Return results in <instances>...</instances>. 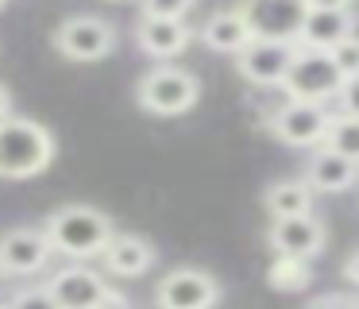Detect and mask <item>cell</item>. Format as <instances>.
Listing matches in <instances>:
<instances>
[{
  "instance_id": "cell-1",
  "label": "cell",
  "mask_w": 359,
  "mask_h": 309,
  "mask_svg": "<svg viewBox=\"0 0 359 309\" xmlns=\"http://www.w3.org/2000/svg\"><path fill=\"white\" fill-rule=\"evenodd\" d=\"M55 255H66L74 263H86V259H101V251L109 247L112 239V221L93 205H62L47 216L43 224Z\"/></svg>"
},
{
  "instance_id": "cell-2",
  "label": "cell",
  "mask_w": 359,
  "mask_h": 309,
  "mask_svg": "<svg viewBox=\"0 0 359 309\" xmlns=\"http://www.w3.org/2000/svg\"><path fill=\"white\" fill-rule=\"evenodd\" d=\"M55 162V136L32 116H4L0 120V178L24 182Z\"/></svg>"
},
{
  "instance_id": "cell-3",
  "label": "cell",
  "mask_w": 359,
  "mask_h": 309,
  "mask_svg": "<svg viewBox=\"0 0 359 309\" xmlns=\"http://www.w3.org/2000/svg\"><path fill=\"white\" fill-rule=\"evenodd\" d=\"M197 97H201L197 77L186 66H174V62L151 66L140 77V85H135V100L151 116H182L197 105Z\"/></svg>"
},
{
  "instance_id": "cell-4",
  "label": "cell",
  "mask_w": 359,
  "mask_h": 309,
  "mask_svg": "<svg viewBox=\"0 0 359 309\" xmlns=\"http://www.w3.org/2000/svg\"><path fill=\"white\" fill-rule=\"evenodd\" d=\"M340 66H336L332 51H313V46H297V58L294 66H290L286 74V85H282V93H286L290 100H313V105H328V100H336V93H340Z\"/></svg>"
},
{
  "instance_id": "cell-5",
  "label": "cell",
  "mask_w": 359,
  "mask_h": 309,
  "mask_svg": "<svg viewBox=\"0 0 359 309\" xmlns=\"http://www.w3.org/2000/svg\"><path fill=\"white\" fill-rule=\"evenodd\" d=\"M50 43L70 62H101L116 51V27L101 15H70L58 23Z\"/></svg>"
},
{
  "instance_id": "cell-6",
  "label": "cell",
  "mask_w": 359,
  "mask_h": 309,
  "mask_svg": "<svg viewBox=\"0 0 359 309\" xmlns=\"http://www.w3.org/2000/svg\"><path fill=\"white\" fill-rule=\"evenodd\" d=\"M297 58V43H282V39H251L240 54H236V70L243 81L259 85V89H282L286 74Z\"/></svg>"
},
{
  "instance_id": "cell-7",
  "label": "cell",
  "mask_w": 359,
  "mask_h": 309,
  "mask_svg": "<svg viewBox=\"0 0 359 309\" xmlns=\"http://www.w3.org/2000/svg\"><path fill=\"white\" fill-rule=\"evenodd\" d=\"M220 282L201 267H174L155 282L158 309H217Z\"/></svg>"
},
{
  "instance_id": "cell-8",
  "label": "cell",
  "mask_w": 359,
  "mask_h": 309,
  "mask_svg": "<svg viewBox=\"0 0 359 309\" xmlns=\"http://www.w3.org/2000/svg\"><path fill=\"white\" fill-rule=\"evenodd\" d=\"M332 124V108L328 105H313V100H290L282 108H274L271 116V131L274 139H282L286 147H320Z\"/></svg>"
},
{
  "instance_id": "cell-9",
  "label": "cell",
  "mask_w": 359,
  "mask_h": 309,
  "mask_svg": "<svg viewBox=\"0 0 359 309\" xmlns=\"http://www.w3.org/2000/svg\"><path fill=\"white\" fill-rule=\"evenodd\" d=\"M50 290V298L58 301V309H101L109 301L112 286L104 275H97L86 263H70V267H58L55 275L43 282Z\"/></svg>"
},
{
  "instance_id": "cell-10",
  "label": "cell",
  "mask_w": 359,
  "mask_h": 309,
  "mask_svg": "<svg viewBox=\"0 0 359 309\" xmlns=\"http://www.w3.org/2000/svg\"><path fill=\"white\" fill-rule=\"evenodd\" d=\"M243 20H248L255 39H282V43H297L305 23V0H243L240 4Z\"/></svg>"
},
{
  "instance_id": "cell-11",
  "label": "cell",
  "mask_w": 359,
  "mask_h": 309,
  "mask_svg": "<svg viewBox=\"0 0 359 309\" xmlns=\"http://www.w3.org/2000/svg\"><path fill=\"white\" fill-rule=\"evenodd\" d=\"M50 255H55V247H50L43 228H32V224L8 228L0 236V275H16V278L39 275V270H47Z\"/></svg>"
},
{
  "instance_id": "cell-12",
  "label": "cell",
  "mask_w": 359,
  "mask_h": 309,
  "mask_svg": "<svg viewBox=\"0 0 359 309\" xmlns=\"http://www.w3.org/2000/svg\"><path fill=\"white\" fill-rule=\"evenodd\" d=\"M325 239H328V228L320 216L313 213H302V216H278L271 221L266 228V244L274 247V255H294V259H317L325 251Z\"/></svg>"
},
{
  "instance_id": "cell-13",
  "label": "cell",
  "mask_w": 359,
  "mask_h": 309,
  "mask_svg": "<svg viewBox=\"0 0 359 309\" xmlns=\"http://www.w3.org/2000/svg\"><path fill=\"white\" fill-rule=\"evenodd\" d=\"M101 263L112 278H140L155 267V244L140 232H112L109 247L101 251Z\"/></svg>"
},
{
  "instance_id": "cell-14",
  "label": "cell",
  "mask_w": 359,
  "mask_h": 309,
  "mask_svg": "<svg viewBox=\"0 0 359 309\" xmlns=\"http://www.w3.org/2000/svg\"><path fill=\"white\" fill-rule=\"evenodd\" d=\"M135 43L147 58H178L189 43H194V27L186 20H158V15H143L135 23Z\"/></svg>"
},
{
  "instance_id": "cell-15",
  "label": "cell",
  "mask_w": 359,
  "mask_h": 309,
  "mask_svg": "<svg viewBox=\"0 0 359 309\" xmlns=\"http://www.w3.org/2000/svg\"><path fill=\"white\" fill-rule=\"evenodd\" d=\"M302 178L309 182L313 193H344L359 182V162L344 159V154L328 151V147H313Z\"/></svg>"
},
{
  "instance_id": "cell-16",
  "label": "cell",
  "mask_w": 359,
  "mask_h": 309,
  "mask_svg": "<svg viewBox=\"0 0 359 309\" xmlns=\"http://www.w3.org/2000/svg\"><path fill=\"white\" fill-rule=\"evenodd\" d=\"M355 35V12L351 8H336V12H305L297 46H313V51H336L344 39Z\"/></svg>"
},
{
  "instance_id": "cell-17",
  "label": "cell",
  "mask_w": 359,
  "mask_h": 309,
  "mask_svg": "<svg viewBox=\"0 0 359 309\" xmlns=\"http://www.w3.org/2000/svg\"><path fill=\"white\" fill-rule=\"evenodd\" d=\"M201 43L209 46V51H217V54H240L243 46L251 43V27H248V20H243V12L240 8H224V12H212L209 20L201 23Z\"/></svg>"
},
{
  "instance_id": "cell-18",
  "label": "cell",
  "mask_w": 359,
  "mask_h": 309,
  "mask_svg": "<svg viewBox=\"0 0 359 309\" xmlns=\"http://www.w3.org/2000/svg\"><path fill=\"white\" fill-rule=\"evenodd\" d=\"M313 197L317 193L309 190L305 178H278V182L266 185L263 209L271 221H278V216H302V213H313Z\"/></svg>"
},
{
  "instance_id": "cell-19",
  "label": "cell",
  "mask_w": 359,
  "mask_h": 309,
  "mask_svg": "<svg viewBox=\"0 0 359 309\" xmlns=\"http://www.w3.org/2000/svg\"><path fill=\"white\" fill-rule=\"evenodd\" d=\"M266 282L282 294H297V290H309L313 282V267L305 259H294V255H274L271 267H266Z\"/></svg>"
},
{
  "instance_id": "cell-20",
  "label": "cell",
  "mask_w": 359,
  "mask_h": 309,
  "mask_svg": "<svg viewBox=\"0 0 359 309\" xmlns=\"http://www.w3.org/2000/svg\"><path fill=\"white\" fill-rule=\"evenodd\" d=\"M328 151L344 154V159L359 162V116H344V112H332V124H328V136L325 143Z\"/></svg>"
},
{
  "instance_id": "cell-21",
  "label": "cell",
  "mask_w": 359,
  "mask_h": 309,
  "mask_svg": "<svg viewBox=\"0 0 359 309\" xmlns=\"http://www.w3.org/2000/svg\"><path fill=\"white\" fill-rule=\"evenodd\" d=\"M4 309H58V301L50 298L47 286H24V290L12 294V301Z\"/></svg>"
},
{
  "instance_id": "cell-22",
  "label": "cell",
  "mask_w": 359,
  "mask_h": 309,
  "mask_svg": "<svg viewBox=\"0 0 359 309\" xmlns=\"http://www.w3.org/2000/svg\"><path fill=\"white\" fill-rule=\"evenodd\" d=\"M197 0H143V15H158V20H186V12Z\"/></svg>"
},
{
  "instance_id": "cell-23",
  "label": "cell",
  "mask_w": 359,
  "mask_h": 309,
  "mask_svg": "<svg viewBox=\"0 0 359 309\" xmlns=\"http://www.w3.org/2000/svg\"><path fill=\"white\" fill-rule=\"evenodd\" d=\"M332 58H336V66H340V74H344V77L359 74V35L344 39V43L332 51Z\"/></svg>"
},
{
  "instance_id": "cell-24",
  "label": "cell",
  "mask_w": 359,
  "mask_h": 309,
  "mask_svg": "<svg viewBox=\"0 0 359 309\" xmlns=\"http://www.w3.org/2000/svg\"><path fill=\"white\" fill-rule=\"evenodd\" d=\"M336 112L359 116V74H351V77H344V81H340V93H336Z\"/></svg>"
},
{
  "instance_id": "cell-25",
  "label": "cell",
  "mask_w": 359,
  "mask_h": 309,
  "mask_svg": "<svg viewBox=\"0 0 359 309\" xmlns=\"http://www.w3.org/2000/svg\"><path fill=\"white\" fill-rule=\"evenodd\" d=\"M305 309H351V298L348 294H320V298H313Z\"/></svg>"
},
{
  "instance_id": "cell-26",
  "label": "cell",
  "mask_w": 359,
  "mask_h": 309,
  "mask_svg": "<svg viewBox=\"0 0 359 309\" xmlns=\"http://www.w3.org/2000/svg\"><path fill=\"white\" fill-rule=\"evenodd\" d=\"M355 0H305L309 12H336V8H351Z\"/></svg>"
},
{
  "instance_id": "cell-27",
  "label": "cell",
  "mask_w": 359,
  "mask_h": 309,
  "mask_svg": "<svg viewBox=\"0 0 359 309\" xmlns=\"http://www.w3.org/2000/svg\"><path fill=\"white\" fill-rule=\"evenodd\" d=\"M344 278H348V282L359 290V247L348 255V259H344Z\"/></svg>"
},
{
  "instance_id": "cell-28",
  "label": "cell",
  "mask_w": 359,
  "mask_h": 309,
  "mask_svg": "<svg viewBox=\"0 0 359 309\" xmlns=\"http://www.w3.org/2000/svg\"><path fill=\"white\" fill-rule=\"evenodd\" d=\"M4 116H12V93H8V85H0V120Z\"/></svg>"
},
{
  "instance_id": "cell-29",
  "label": "cell",
  "mask_w": 359,
  "mask_h": 309,
  "mask_svg": "<svg viewBox=\"0 0 359 309\" xmlns=\"http://www.w3.org/2000/svg\"><path fill=\"white\" fill-rule=\"evenodd\" d=\"M351 309H359V298H351Z\"/></svg>"
},
{
  "instance_id": "cell-30",
  "label": "cell",
  "mask_w": 359,
  "mask_h": 309,
  "mask_svg": "<svg viewBox=\"0 0 359 309\" xmlns=\"http://www.w3.org/2000/svg\"><path fill=\"white\" fill-rule=\"evenodd\" d=\"M112 4H120V0H112Z\"/></svg>"
},
{
  "instance_id": "cell-31",
  "label": "cell",
  "mask_w": 359,
  "mask_h": 309,
  "mask_svg": "<svg viewBox=\"0 0 359 309\" xmlns=\"http://www.w3.org/2000/svg\"><path fill=\"white\" fill-rule=\"evenodd\" d=\"M0 8H4V0H0Z\"/></svg>"
},
{
  "instance_id": "cell-32",
  "label": "cell",
  "mask_w": 359,
  "mask_h": 309,
  "mask_svg": "<svg viewBox=\"0 0 359 309\" xmlns=\"http://www.w3.org/2000/svg\"><path fill=\"white\" fill-rule=\"evenodd\" d=\"M0 309H4V305H0Z\"/></svg>"
}]
</instances>
